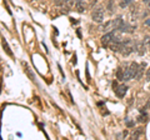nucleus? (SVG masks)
<instances>
[{
    "mask_svg": "<svg viewBox=\"0 0 150 140\" xmlns=\"http://www.w3.org/2000/svg\"><path fill=\"white\" fill-rule=\"evenodd\" d=\"M91 19L96 23H103L104 21V8L101 5L96 6L91 13Z\"/></svg>",
    "mask_w": 150,
    "mask_h": 140,
    "instance_id": "obj_1",
    "label": "nucleus"
},
{
    "mask_svg": "<svg viewBox=\"0 0 150 140\" xmlns=\"http://www.w3.org/2000/svg\"><path fill=\"white\" fill-rule=\"evenodd\" d=\"M115 33H114V30L112 31H109V33H106V34H104L103 35V38H101V43H103V45L104 46H108L109 44H111V41H112V39L115 38Z\"/></svg>",
    "mask_w": 150,
    "mask_h": 140,
    "instance_id": "obj_2",
    "label": "nucleus"
},
{
    "mask_svg": "<svg viewBox=\"0 0 150 140\" xmlns=\"http://www.w3.org/2000/svg\"><path fill=\"white\" fill-rule=\"evenodd\" d=\"M145 50H146V46H145L144 41H137V43L134 44V51L138 55H144Z\"/></svg>",
    "mask_w": 150,
    "mask_h": 140,
    "instance_id": "obj_3",
    "label": "nucleus"
},
{
    "mask_svg": "<svg viewBox=\"0 0 150 140\" xmlns=\"http://www.w3.org/2000/svg\"><path fill=\"white\" fill-rule=\"evenodd\" d=\"M128 89H129L128 86L124 85V84H121V85H118V86H116V89H115V94L118 95L119 98H124V96H125V94H126V91H128Z\"/></svg>",
    "mask_w": 150,
    "mask_h": 140,
    "instance_id": "obj_4",
    "label": "nucleus"
},
{
    "mask_svg": "<svg viewBox=\"0 0 150 140\" xmlns=\"http://www.w3.org/2000/svg\"><path fill=\"white\" fill-rule=\"evenodd\" d=\"M85 8H86L85 0H76V3H75V9H76L78 13H84L85 11Z\"/></svg>",
    "mask_w": 150,
    "mask_h": 140,
    "instance_id": "obj_5",
    "label": "nucleus"
},
{
    "mask_svg": "<svg viewBox=\"0 0 150 140\" xmlns=\"http://www.w3.org/2000/svg\"><path fill=\"white\" fill-rule=\"evenodd\" d=\"M124 19H123V16H118V18H115L114 20H112V29L114 30H118L119 28L124 24Z\"/></svg>",
    "mask_w": 150,
    "mask_h": 140,
    "instance_id": "obj_6",
    "label": "nucleus"
},
{
    "mask_svg": "<svg viewBox=\"0 0 150 140\" xmlns=\"http://www.w3.org/2000/svg\"><path fill=\"white\" fill-rule=\"evenodd\" d=\"M145 68H146V64H145V63H142V64L139 65V69H138L137 76H135V79H137V80H140V79L143 78L144 73H145Z\"/></svg>",
    "mask_w": 150,
    "mask_h": 140,
    "instance_id": "obj_7",
    "label": "nucleus"
},
{
    "mask_svg": "<svg viewBox=\"0 0 150 140\" xmlns=\"http://www.w3.org/2000/svg\"><path fill=\"white\" fill-rule=\"evenodd\" d=\"M134 29H135L134 26H131L129 24H126V23H124V24L121 25L118 30L121 31V33H134Z\"/></svg>",
    "mask_w": 150,
    "mask_h": 140,
    "instance_id": "obj_8",
    "label": "nucleus"
},
{
    "mask_svg": "<svg viewBox=\"0 0 150 140\" xmlns=\"http://www.w3.org/2000/svg\"><path fill=\"white\" fill-rule=\"evenodd\" d=\"M134 51V46H131V45H124V48H123V50L120 51L121 54L124 55V57H128L129 54H131Z\"/></svg>",
    "mask_w": 150,
    "mask_h": 140,
    "instance_id": "obj_9",
    "label": "nucleus"
},
{
    "mask_svg": "<svg viewBox=\"0 0 150 140\" xmlns=\"http://www.w3.org/2000/svg\"><path fill=\"white\" fill-rule=\"evenodd\" d=\"M139 65H140V64H138V63H130V65H129L130 71H131V74H133V78H134V79H135V76H137V73H138Z\"/></svg>",
    "mask_w": 150,
    "mask_h": 140,
    "instance_id": "obj_10",
    "label": "nucleus"
},
{
    "mask_svg": "<svg viewBox=\"0 0 150 140\" xmlns=\"http://www.w3.org/2000/svg\"><path fill=\"white\" fill-rule=\"evenodd\" d=\"M111 26H112V20H109V21H106L105 24H101L99 26V30L101 31H108L109 29H111Z\"/></svg>",
    "mask_w": 150,
    "mask_h": 140,
    "instance_id": "obj_11",
    "label": "nucleus"
},
{
    "mask_svg": "<svg viewBox=\"0 0 150 140\" xmlns=\"http://www.w3.org/2000/svg\"><path fill=\"white\" fill-rule=\"evenodd\" d=\"M23 65H24V68H25V71H26V74H28V76H29V79H30V80H33V81H34V80H35V76H34V74H33L31 69L29 68V65H28L26 63H23Z\"/></svg>",
    "mask_w": 150,
    "mask_h": 140,
    "instance_id": "obj_12",
    "label": "nucleus"
},
{
    "mask_svg": "<svg viewBox=\"0 0 150 140\" xmlns=\"http://www.w3.org/2000/svg\"><path fill=\"white\" fill-rule=\"evenodd\" d=\"M1 43H3V48H4V50L6 51V54H8V55H10V57H11V55H13V51L10 50V48H9V45H8V43H6V40L3 38Z\"/></svg>",
    "mask_w": 150,
    "mask_h": 140,
    "instance_id": "obj_13",
    "label": "nucleus"
},
{
    "mask_svg": "<svg viewBox=\"0 0 150 140\" xmlns=\"http://www.w3.org/2000/svg\"><path fill=\"white\" fill-rule=\"evenodd\" d=\"M116 78H118V80H124V66L118 68V71H116Z\"/></svg>",
    "mask_w": 150,
    "mask_h": 140,
    "instance_id": "obj_14",
    "label": "nucleus"
},
{
    "mask_svg": "<svg viewBox=\"0 0 150 140\" xmlns=\"http://www.w3.org/2000/svg\"><path fill=\"white\" fill-rule=\"evenodd\" d=\"M75 3H76V0H65V3H64V6H67L68 9H71L75 6Z\"/></svg>",
    "mask_w": 150,
    "mask_h": 140,
    "instance_id": "obj_15",
    "label": "nucleus"
},
{
    "mask_svg": "<svg viewBox=\"0 0 150 140\" xmlns=\"http://www.w3.org/2000/svg\"><path fill=\"white\" fill-rule=\"evenodd\" d=\"M143 132H144L143 128H138V129H135V130H134V133H133V138H134V139H138V138L140 136V135L143 134Z\"/></svg>",
    "mask_w": 150,
    "mask_h": 140,
    "instance_id": "obj_16",
    "label": "nucleus"
},
{
    "mask_svg": "<svg viewBox=\"0 0 150 140\" xmlns=\"http://www.w3.org/2000/svg\"><path fill=\"white\" fill-rule=\"evenodd\" d=\"M130 3H131V0H121V1H120V8L125 9L126 6L130 5Z\"/></svg>",
    "mask_w": 150,
    "mask_h": 140,
    "instance_id": "obj_17",
    "label": "nucleus"
},
{
    "mask_svg": "<svg viewBox=\"0 0 150 140\" xmlns=\"http://www.w3.org/2000/svg\"><path fill=\"white\" fill-rule=\"evenodd\" d=\"M146 120H148V115H146V114H144V113L138 118V121H139V123H145Z\"/></svg>",
    "mask_w": 150,
    "mask_h": 140,
    "instance_id": "obj_18",
    "label": "nucleus"
},
{
    "mask_svg": "<svg viewBox=\"0 0 150 140\" xmlns=\"http://www.w3.org/2000/svg\"><path fill=\"white\" fill-rule=\"evenodd\" d=\"M112 9H114V1H112V0H109V1H108V11L111 14Z\"/></svg>",
    "mask_w": 150,
    "mask_h": 140,
    "instance_id": "obj_19",
    "label": "nucleus"
},
{
    "mask_svg": "<svg viewBox=\"0 0 150 140\" xmlns=\"http://www.w3.org/2000/svg\"><path fill=\"white\" fill-rule=\"evenodd\" d=\"M143 41H144L145 46H146V49H150V36H145Z\"/></svg>",
    "mask_w": 150,
    "mask_h": 140,
    "instance_id": "obj_20",
    "label": "nucleus"
},
{
    "mask_svg": "<svg viewBox=\"0 0 150 140\" xmlns=\"http://www.w3.org/2000/svg\"><path fill=\"white\" fill-rule=\"evenodd\" d=\"M125 123H126V127H128V128H131V127H134V123H133V121H130L129 119H125Z\"/></svg>",
    "mask_w": 150,
    "mask_h": 140,
    "instance_id": "obj_21",
    "label": "nucleus"
},
{
    "mask_svg": "<svg viewBox=\"0 0 150 140\" xmlns=\"http://www.w3.org/2000/svg\"><path fill=\"white\" fill-rule=\"evenodd\" d=\"M145 78H146V81L150 83V68L148 69V71H146V75H145Z\"/></svg>",
    "mask_w": 150,
    "mask_h": 140,
    "instance_id": "obj_22",
    "label": "nucleus"
},
{
    "mask_svg": "<svg viewBox=\"0 0 150 140\" xmlns=\"http://www.w3.org/2000/svg\"><path fill=\"white\" fill-rule=\"evenodd\" d=\"M98 3V0H90V8H94V5Z\"/></svg>",
    "mask_w": 150,
    "mask_h": 140,
    "instance_id": "obj_23",
    "label": "nucleus"
},
{
    "mask_svg": "<svg viewBox=\"0 0 150 140\" xmlns=\"http://www.w3.org/2000/svg\"><path fill=\"white\" fill-rule=\"evenodd\" d=\"M145 25H149L150 26V19H148L146 21H145Z\"/></svg>",
    "mask_w": 150,
    "mask_h": 140,
    "instance_id": "obj_24",
    "label": "nucleus"
},
{
    "mask_svg": "<svg viewBox=\"0 0 150 140\" xmlns=\"http://www.w3.org/2000/svg\"><path fill=\"white\" fill-rule=\"evenodd\" d=\"M146 108H150V99H149V101H148V104H146Z\"/></svg>",
    "mask_w": 150,
    "mask_h": 140,
    "instance_id": "obj_25",
    "label": "nucleus"
},
{
    "mask_svg": "<svg viewBox=\"0 0 150 140\" xmlns=\"http://www.w3.org/2000/svg\"><path fill=\"white\" fill-rule=\"evenodd\" d=\"M148 5H149V6H150V1H149V3H148Z\"/></svg>",
    "mask_w": 150,
    "mask_h": 140,
    "instance_id": "obj_26",
    "label": "nucleus"
}]
</instances>
